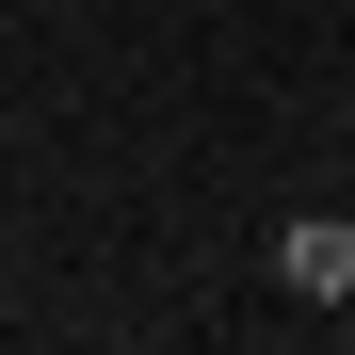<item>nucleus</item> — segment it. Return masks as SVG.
<instances>
[{
    "mask_svg": "<svg viewBox=\"0 0 355 355\" xmlns=\"http://www.w3.org/2000/svg\"><path fill=\"white\" fill-rule=\"evenodd\" d=\"M275 275L307 291V307H355V226H291V243H275Z\"/></svg>",
    "mask_w": 355,
    "mask_h": 355,
    "instance_id": "obj_1",
    "label": "nucleus"
}]
</instances>
